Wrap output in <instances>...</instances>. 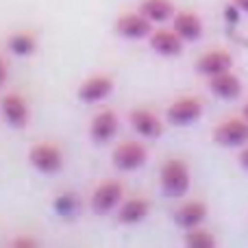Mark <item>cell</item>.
Wrapping results in <instances>:
<instances>
[{"mask_svg":"<svg viewBox=\"0 0 248 248\" xmlns=\"http://www.w3.org/2000/svg\"><path fill=\"white\" fill-rule=\"evenodd\" d=\"M161 187L168 196L181 198L189 189V168L181 159H170L161 168Z\"/></svg>","mask_w":248,"mask_h":248,"instance_id":"cell-1","label":"cell"},{"mask_svg":"<svg viewBox=\"0 0 248 248\" xmlns=\"http://www.w3.org/2000/svg\"><path fill=\"white\" fill-rule=\"evenodd\" d=\"M214 141L224 148H237V146H244L248 141V120H227L222 124H218L214 131Z\"/></svg>","mask_w":248,"mask_h":248,"instance_id":"cell-2","label":"cell"},{"mask_svg":"<svg viewBox=\"0 0 248 248\" xmlns=\"http://www.w3.org/2000/svg\"><path fill=\"white\" fill-rule=\"evenodd\" d=\"M148 159V150L137 141H124L113 150V166L122 172H131L141 168Z\"/></svg>","mask_w":248,"mask_h":248,"instance_id":"cell-3","label":"cell"},{"mask_svg":"<svg viewBox=\"0 0 248 248\" xmlns=\"http://www.w3.org/2000/svg\"><path fill=\"white\" fill-rule=\"evenodd\" d=\"M29 159H31L35 170L44 172V174H55V172H59L61 166H63V155H61V150L52 144L35 146V148L31 150Z\"/></svg>","mask_w":248,"mask_h":248,"instance_id":"cell-4","label":"cell"},{"mask_svg":"<svg viewBox=\"0 0 248 248\" xmlns=\"http://www.w3.org/2000/svg\"><path fill=\"white\" fill-rule=\"evenodd\" d=\"M122 185L116 183V181H107V183L98 185L96 192L92 194V209L96 214H109L111 209H116L122 201Z\"/></svg>","mask_w":248,"mask_h":248,"instance_id":"cell-5","label":"cell"},{"mask_svg":"<svg viewBox=\"0 0 248 248\" xmlns=\"http://www.w3.org/2000/svg\"><path fill=\"white\" fill-rule=\"evenodd\" d=\"M201 113H202V105L198 98H181L168 107L166 118L174 126H185V124L196 122L201 118Z\"/></svg>","mask_w":248,"mask_h":248,"instance_id":"cell-6","label":"cell"},{"mask_svg":"<svg viewBox=\"0 0 248 248\" xmlns=\"http://www.w3.org/2000/svg\"><path fill=\"white\" fill-rule=\"evenodd\" d=\"M150 24H153V22H150L144 13H126V16L118 17L116 31H118V35H122V37H126V39H141L153 33Z\"/></svg>","mask_w":248,"mask_h":248,"instance_id":"cell-7","label":"cell"},{"mask_svg":"<svg viewBox=\"0 0 248 248\" xmlns=\"http://www.w3.org/2000/svg\"><path fill=\"white\" fill-rule=\"evenodd\" d=\"M183 42L176 31H157L150 33V48L163 57H179L183 52Z\"/></svg>","mask_w":248,"mask_h":248,"instance_id":"cell-8","label":"cell"},{"mask_svg":"<svg viewBox=\"0 0 248 248\" xmlns=\"http://www.w3.org/2000/svg\"><path fill=\"white\" fill-rule=\"evenodd\" d=\"M118 126H120V120L113 111H100L98 116L92 120V126H90V135L94 141L98 144H107L116 137L118 133Z\"/></svg>","mask_w":248,"mask_h":248,"instance_id":"cell-9","label":"cell"},{"mask_svg":"<svg viewBox=\"0 0 248 248\" xmlns=\"http://www.w3.org/2000/svg\"><path fill=\"white\" fill-rule=\"evenodd\" d=\"M2 116L13 128H24L29 122V105L22 96L7 94L2 98Z\"/></svg>","mask_w":248,"mask_h":248,"instance_id":"cell-10","label":"cell"},{"mask_svg":"<svg viewBox=\"0 0 248 248\" xmlns=\"http://www.w3.org/2000/svg\"><path fill=\"white\" fill-rule=\"evenodd\" d=\"M233 65V59L229 52H222V50H211V52H205L201 59L196 61V70L201 74H205L207 78L216 77V74H222V72H229Z\"/></svg>","mask_w":248,"mask_h":248,"instance_id":"cell-11","label":"cell"},{"mask_svg":"<svg viewBox=\"0 0 248 248\" xmlns=\"http://www.w3.org/2000/svg\"><path fill=\"white\" fill-rule=\"evenodd\" d=\"M113 92V81L109 77H92L81 83L78 87V98L83 103H98L105 100Z\"/></svg>","mask_w":248,"mask_h":248,"instance_id":"cell-12","label":"cell"},{"mask_svg":"<svg viewBox=\"0 0 248 248\" xmlns=\"http://www.w3.org/2000/svg\"><path fill=\"white\" fill-rule=\"evenodd\" d=\"M205 218H207V207L201 201H189L174 211V224L181 229H187V231L196 229Z\"/></svg>","mask_w":248,"mask_h":248,"instance_id":"cell-13","label":"cell"},{"mask_svg":"<svg viewBox=\"0 0 248 248\" xmlns=\"http://www.w3.org/2000/svg\"><path fill=\"white\" fill-rule=\"evenodd\" d=\"M209 87H211V92L222 100H235V98H240V94H242V81L235 74H231V70L211 77Z\"/></svg>","mask_w":248,"mask_h":248,"instance_id":"cell-14","label":"cell"},{"mask_svg":"<svg viewBox=\"0 0 248 248\" xmlns=\"http://www.w3.org/2000/svg\"><path fill=\"white\" fill-rule=\"evenodd\" d=\"M172 26L174 31L185 39V42H198L202 35V22L196 13L181 11L172 17Z\"/></svg>","mask_w":248,"mask_h":248,"instance_id":"cell-15","label":"cell"},{"mask_svg":"<svg viewBox=\"0 0 248 248\" xmlns=\"http://www.w3.org/2000/svg\"><path fill=\"white\" fill-rule=\"evenodd\" d=\"M128 120H131V126L135 128L141 137H150V140H153V137H159L163 133V126H161V122H159V118L155 116V113L146 111V109H135V111H131Z\"/></svg>","mask_w":248,"mask_h":248,"instance_id":"cell-16","label":"cell"},{"mask_svg":"<svg viewBox=\"0 0 248 248\" xmlns=\"http://www.w3.org/2000/svg\"><path fill=\"white\" fill-rule=\"evenodd\" d=\"M150 202L146 198H131V201L122 202V207L118 209V220L122 224H137L148 216Z\"/></svg>","mask_w":248,"mask_h":248,"instance_id":"cell-17","label":"cell"},{"mask_svg":"<svg viewBox=\"0 0 248 248\" xmlns=\"http://www.w3.org/2000/svg\"><path fill=\"white\" fill-rule=\"evenodd\" d=\"M141 13L150 22H166L174 17V7L170 0H144L141 2Z\"/></svg>","mask_w":248,"mask_h":248,"instance_id":"cell-18","label":"cell"},{"mask_svg":"<svg viewBox=\"0 0 248 248\" xmlns=\"http://www.w3.org/2000/svg\"><path fill=\"white\" fill-rule=\"evenodd\" d=\"M37 48V39L31 33H16L9 37V50L16 57H29Z\"/></svg>","mask_w":248,"mask_h":248,"instance_id":"cell-19","label":"cell"},{"mask_svg":"<svg viewBox=\"0 0 248 248\" xmlns=\"http://www.w3.org/2000/svg\"><path fill=\"white\" fill-rule=\"evenodd\" d=\"M216 237L209 231H201V229H192L185 235V246L189 248H216Z\"/></svg>","mask_w":248,"mask_h":248,"instance_id":"cell-20","label":"cell"},{"mask_svg":"<svg viewBox=\"0 0 248 248\" xmlns=\"http://www.w3.org/2000/svg\"><path fill=\"white\" fill-rule=\"evenodd\" d=\"M55 209H57V214H59V216L77 214V209H78L77 196H74V194H61V196L55 201Z\"/></svg>","mask_w":248,"mask_h":248,"instance_id":"cell-21","label":"cell"},{"mask_svg":"<svg viewBox=\"0 0 248 248\" xmlns=\"http://www.w3.org/2000/svg\"><path fill=\"white\" fill-rule=\"evenodd\" d=\"M13 246H16V248H35V246H37V242H35V240H24V237H22V240L13 242Z\"/></svg>","mask_w":248,"mask_h":248,"instance_id":"cell-22","label":"cell"},{"mask_svg":"<svg viewBox=\"0 0 248 248\" xmlns=\"http://www.w3.org/2000/svg\"><path fill=\"white\" fill-rule=\"evenodd\" d=\"M233 4H235L240 11H244V13H248V0H233Z\"/></svg>","mask_w":248,"mask_h":248,"instance_id":"cell-23","label":"cell"},{"mask_svg":"<svg viewBox=\"0 0 248 248\" xmlns=\"http://www.w3.org/2000/svg\"><path fill=\"white\" fill-rule=\"evenodd\" d=\"M240 163H242V168H246L248 170V148H244L240 153Z\"/></svg>","mask_w":248,"mask_h":248,"instance_id":"cell-24","label":"cell"},{"mask_svg":"<svg viewBox=\"0 0 248 248\" xmlns=\"http://www.w3.org/2000/svg\"><path fill=\"white\" fill-rule=\"evenodd\" d=\"M244 118H246V120H248V103L244 105Z\"/></svg>","mask_w":248,"mask_h":248,"instance_id":"cell-25","label":"cell"}]
</instances>
